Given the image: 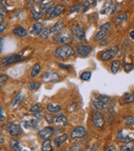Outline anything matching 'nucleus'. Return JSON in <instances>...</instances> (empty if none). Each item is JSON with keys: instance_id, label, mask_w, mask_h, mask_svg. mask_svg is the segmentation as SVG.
I'll list each match as a JSON object with an SVG mask.
<instances>
[{"instance_id": "1", "label": "nucleus", "mask_w": 134, "mask_h": 151, "mask_svg": "<svg viewBox=\"0 0 134 151\" xmlns=\"http://www.w3.org/2000/svg\"><path fill=\"white\" fill-rule=\"evenodd\" d=\"M75 53L74 49L72 46L70 45H62L61 46H58L55 52H54V55L57 58H60L61 60H65L67 57H69L70 55H72Z\"/></svg>"}, {"instance_id": "2", "label": "nucleus", "mask_w": 134, "mask_h": 151, "mask_svg": "<svg viewBox=\"0 0 134 151\" xmlns=\"http://www.w3.org/2000/svg\"><path fill=\"white\" fill-rule=\"evenodd\" d=\"M53 41L55 42H60L63 45H66V43L72 41V34L67 29L62 30L61 32L53 36Z\"/></svg>"}, {"instance_id": "3", "label": "nucleus", "mask_w": 134, "mask_h": 151, "mask_svg": "<svg viewBox=\"0 0 134 151\" xmlns=\"http://www.w3.org/2000/svg\"><path fill=\"white\" fill-rule=\"evenodd\" d=\"M4 129L9 132V134L12 136H19L22 134V129L20 125L15 124L13 122L6 123L3 127Z\"/></svg>"}, {"instance_id": "4", "label": "nucleus", "mask_w": 134, "mask_h": 151, "mask_svg": "<svg viewBox=\"0 0 134 151\" xmlns=\"http://www.w3.org/2000/svg\"><path fill=\"white\" fill-rule=\"evenodd\" d=\"M25 60V57L21 55H17V54H14V55H8L4 57L2 60L1 62V65L2 66H8L9 65H12L17 62H21Z\"/></svg>"}, {"instance_id": "5", "label": "nucleus", "mask_w": 134, "mask_h": 151, "mask_svg": "<svg viewBox=\"0 0 134 151\" xmlns=\"http://www.w3.org/2000/svg\"><path fill=\"white\" fill-rule=\"evenodd\" d=\"M118 50H119L118 46L114 45L110 49L106 50L105 51H104L100 55V59L104 61H109L117 55V54L118 53Z\"/></svg>"}, {"instance_id": "6", "label": "nucleus", "mask_w": 134, "mask_h": 151, "mask_svg": "<svg viewBox=\"0 0 134 151\" xmlns=\"http://www.w3.org/2000/svg\"><path fill=\"white\" fill-rule=\"evenodd\" d=\"M41 80L44 83H56L60 80V76L56 72L47 71L41 75Z\"/></svg>"}, {"instance_id": "7", "label": "nucleus", "mask_w": 134, "mask_h": 151, "mask_svg": "<svg viewBox=\"0 0 134 151\" xmlns=\"http://www.w3.org/2000/svg\"><path fill=\"white\" fill-rule=\"evenodd\" d=\"M117 8V5L114 4L113 1H106L105 3L103 5L100 13L101 14H110L113 15L116 11Z\"/></svg>"}, {"instance_id": "8", "label": "nucleus", "mask_w": 134, "mask_h": 151, "mask_svg": "<svg viewBox=\"0 0 134 151\" xmlns=\"http://www.w3.org/2000/svg\"><path fill=\"white\" fill-rule=\"evenodd\" d=\"M92 50H93V47L90 45L78 44L76 45V51L82 57H87L92 52Z\"/></svg>"}, {"instance_id": "9", "label": "nucleus", "mask_w": 134, "mask_h": 151, "mask_svg": "<svg viewBox=\"0 0 134 151\" xmlns=\"http://www.w3.org/2000/svg\"><path fill=\"white\" fill-rule=\"evenodd\" d=\"M71 31H72L73 36L76 37L78 40H80V41H84L85 40V30L80 23H76L75 25H74L72 28H71Z\"/></svg>"}, {"instance_id": "10", "label": "nucleus", "mask_w": 134, "mask_h": 151, "mask_svg": "<svg viewBox=\"0 0 134 151\" xmlns=\"http://www.w3.org/2000/svg\"><path fill=\"white\" fill-rule=\"evenodd\" d=\"M92 122L93 126L97 128H102L105 124V120L104 116L101 112H96L92 116Z\"/></svg>"}, {"instance_id": "11", "label": "nucleus", "mask_w": 134, "mask_h": 151, "mask_svg": "<svg viewBox=\"0 0 134 151\" xmlns=\"http://www.w3.org/2000/svg\"><path fill=\"white\" fill-rule=\"evenodd\" d=\"M87 134V131L85 127H77L74 129L71 134H70V137L72 139H76V138H83L85 137Z\"/></svg>"}, {"instance_id": "12", "label": "nucleus", "mask_w": 134, "mask_h": 151, "mask_svg": "<svg viewBox=\"0 0 134 151\" xmlns=\"http://www.w3.org/2000/svg\"><path fill=\"white\" fill-rule=\"evenodd\" d=\"M54 134V128L51 127H46L38 132L39 137L43 139H49Z\"/></svg>"}, {"instance_id": "13", "label": "nucleus", "mask_w": 134, "mask_h": 151, "mask_svg": "<svg viewBox=\"0 0 134 151\" xmlns=\"http://www.w3.org/2000/svg\"><path fill=\"white\" fill-rule=\"evenodd\" d=\"M23 99H24V93H23V91L21 90L20 92L17 94L14 98H12V100L11 101V103H10V106L12 107V109L16 108L22 102Z\"/></svg>"}, {"instance_id": "14", "label": "nucleus", "mask_w": 134, "mask_h": 151, "mask_svg": "<svg viewBox=\"0 0 134 151\" xmlns=\"http://www.w3.org/2000/svg\"><path fill=\"white\" fill-rule=\"evenodd\" d=\"M43 29H44V23L41 22H37V23H35V24L33 25V28L31 30L30 33L33 36H37V35L41 34Z\"/></svg>"}, {"instance_id": "15", "label": "nucleus", "mask_w": 134, "mask_h": 151, "mask_svg": "<svg viewBox=\"0 0 134 151\" xmlns=\"http://www.w3.org/2000/svg\"><path fill=\"white\" fill-rule=\"evenodd\" d=\"M64 26H65V23H64V22L63 21H58L57 22H56L55 24L53 25L52 27H51V32L52 33H58L61 32L62 30H63V27H64Z\"/></svg>"}, {"instance_id": "16", "label": "nucleus", "mask_w": 134, "mask_h": 151, "mask_svg": "<svg viewBox=\"0 0 134 151\" xmlns=\"http://www.w3.org/2000/svg\"><path fill=\"white\" fill-rule=\"evenodd\" d=\"M65 7L62 4H59V5H56L53 8V10L51 13V16L50 17H56L59 16L61 14V12H63L65 10Z\"/></svg>"}, {"instance_id": "17", "label": "nucleus", "mask_w": 134, "mask_h": 151, "mask_svg": "<svg viewBox=\"0 0 134 151\" xmlns=\"http://www.w3.org/2000/svg\"><path fill=\"white\" fill-rule=\"evenodd\" d=\"M46 109H47L48 111L51 112V113H59L62 110V107L59 104L49 103V104H47V106H46Z\"/></svg>"}, {"instance_id": "18", "label": "nucleus", "mask_w": 134, "mask_h": 151, "mask_svg": "<svg viewBox=\"0 0 134 151\" xmlns=\"http://www.w3.org/2000/svg\"><path fill=\"white\" fill-rule=\"evenodd\" d=\"M121 67V62L119 60H113L111 63V67H110V70L113 74H117Z\"/></svg>"}, {"instance_id": "19", "label": "nucleus", "mask_w": 134, "mask_h": 151, "mask_svg": "<svg viewBox=\"0 0 134 151\" xmlns=\"http://www.w3.org/2000/svg\"><path fill=\"white\" fill-rule=\"evenodd\" d=\"M23 122L25 128H28V129H31V128L36 129L38 127V122L36 119H31V120L26 121V122Z\"/></svg>"}, {"instance_id": "20", "label": "nucleus", "mask_w": 134, "mask_h": 151, "mask_svg": "<svg viewBox=\"0 0 134 151\" xmlns=\"http://www.w3.org/2000/svg\"><path fill=\"white\" fill-rule=\"evenodd\" d=\"M12 32H13V33L15 35H17V36H18V37H25L28 36V31L24 27H16V28H14L12 30Z\"/></svg>"}, {"instance_id": "21", "label": "nucleus", "mask_w": 134, "mask_h": 151, "mask_svg": "<svg viewBox=\"0 0 134 151\" xmlns=\"http://www.w3.org/2000/svg\"><path fill=\"white\" fill-rule=\"evenodd\" d=\"M9 145H10V147L12 148L14 151L22 150V147L20 142L18 140H16V139H10Z\"/></svg>"}, {"instance_id": "22", "label": "nucleus", "mask_w": 134, "mask_h": 151, "mask_svg": "<svg viewBox=\"0 0 134 151\" xmlns=\"http://www.w3.org/2000/svg\"><path fill=\"white\" fill-rule=\"evenodd\" d=\"M30 11H31L32 14H33V19L35 21H37V22L40 20L41 17H42V16H43V13L41 11H37V9L35 8V7H31Z\"/></svg>"}, {"instance_id": "23", "label": "nucleus", "mask_w": 134, "mask_h": 151, "mask_svg": "<svg viewBox=\"0 0 134 151\" xmlns=\"http://www.w3.org/2000/svg\"><path fill=\"white\" fill-rule=\"evenodd\" d=\"M127 14H126V13H120L116 17L115 23L118 26H120V25L123 24L125 22H127Z\"/></svg>"}, {"instance_id": "24", "label": "nucleus", "mask_w": 134, "mask_h": 151, "mask_svg": "<svg viewBox=\"0 0 134 151\" xmlns=\"http://www.w3.org/2000/svg\"><path fill=\"white\" fill-rule=\"evenodd\" d=\"M56 122L58 125H62V126H65L67 124V117L65 114L63 113H60L56 116Z\"/></svg>"}, {"instance_id": "25", "label": "nucleus", "mask_w": 134, "mask_h": 151, "mask_svg": "<svg viewBox=\"0 0 134 151\" xmlns=\"http://www.w3.org/2000/svg\"><path fill=\"white\" fill-rule=\"evenodd\" d=\"M67 138H68V135H67V134H63V135H60V136H58L57 138H56L55 140H54V143L56 145V146L60 147L61 145L64 143L65 140L67 139Z\"/></svg>"}, {"instance_id": "26", "label": "nucleus", "mask_w": 134, "mask_h": 151, "mask_svg": "<svg viewBox=\"0 0 134 151\" xmlns=\"http://www.w3.org/2000/svg\"><path fill=\"white\" fill-rule=\"evenodd\" d=\"M134 150V141H130L127 143H124L121 145L120 151H133Z\"/></svg>"}, {"instance_id": "27", "label": "nucleus", "mask_w": 134, "mask_h": 151, "mask_svg": "<svg viewBox=\"0 0 134 151\" xmlns=\"http://www.w3.org/2000/svg\"><path fill=\"white\" fill-rule=\"evenodd\" d=\"M123 103H133L134 102V93H126L122 98Z\"/></svg>"}, {"instance_id": "28", "label": "nucleus", "mask_w": 134, "mask_h": 151, "mask_svg": "<svg viewBox=\"0 0 134 151\" xmlns=\"http://www.w3.org/2000/svg\"><path fill=\"white\" fill-rule=\"evenodd\" d=\"M42 151H52V145L51 139H45L41 145Z\"/></svg>"}, {"instance_id": "29", "label": "nucleus", "mask_w": 134, "mask_h": 151, "mask_svg": "<svg viewBox=\"0 0 134 151\" xmlns=\"http://www.w3.org/2000/svg\"><path fill=\"white\" fill-rule=\"evenodd\" d=\"M84 5L82 4H78L73 5L71 8H70V13H73V12H80L84 11Z\"/></svg>"}, {"instance_id": "30", "label": "nucleus", "mask_w": 134, "mask_h": 151, "mask_svg": "<svg viewBox=\"0 0 134 151\" xmlns=\"http://www.w3.org/2000/svg\"><path fill=\"white\" fill-rule=\"evenodd\" d=\"M107 33H108V32L103 31V30H99V31L95 34V36L93 37V40H94V41H100V40L104 39L106 37V36H107Z\"/></svg>"}, {"instance_id": "31", "label": "nucleus", "mask_w": 134, "mask_h": 151, "mask_svg": "<svg viewBox=\"0 0 134 151\" xmlns=\"http://www.w3.org/2000/svg\"><path fill=\"white\" fill-rule=\"evenodd\" d=\"M40 71H41V65L39 64H35L33 65L32 70H31V74H31V77H37V74H39V73H40Z\"/></svg>"}, {"instance_id": "32", "label": "nucleus", "mask_w": 134, "mask_h": 151, "mask_svg": "<svg viewBox=\"0 0 134 151\" xmlns=\"http://www.w3.org/2000/svg\"><path fill=\"white\" fill-rule=\"evenodd\" d=\"M92 104L93 106L97 109V110H104L106 108V105H104V103H102L101 102L98 101L96 98H94L92 100Z\"/></svg>"}, {"instance_id": "33", "label": "nucleus", "mask_w": 134, "mask_h": 151, "mask_svg": "<svg viewBox=\"0 0 134 151\" xmlns=\"http://www.w3.org/2000/svg\"><path fill=\"white\" fill-rule=\"evenodd\" d=\"M95 98L97 99L98 101L101 102L102 103H104L106 106L109 104V102L110 100H111V98H110L109 97H108V96H106V95H103V94H99V95L97 96Z\"/></svg>"}, {"instance_id": "34", "label": "nucleus", "mask_w": 134, "mask_h": 151, "mask_svg": "<svg viewBox=\"0 0 134 151\" xmlns=\"http://www.w3.org/2000/svg\"><path fill=\"white\" fill-rule=\"evenodd\" d=\"M51 28H48V27H46L42 30V32H41V34L39 35V37H41V39H48L49 37H51Z\"/></svg>"}, {"instance_id": "35", "label": "nucleus", "mask_w": 134, "mask_h": 151, "mask_svg": "<svg viewBox=\"0 0 134 151\" xmlns=\"http://www.w3.org/2000/svg\"><path fill=\"white\" fill-rule=\"evenodd\" d=\"M53 8V2H48L46 4H41L40 5V11L42 13H44V12H46L47 10H49L50 8Z\"/></svg>"}, {"instance_id": "36", "label": "nucleus", "mask_w": 134, "mask_h": 151, "mask_svg": "<svg viewBox=\"0 0 134 151\" xmlns=\"http://www.w3.org/2000/svg\"><path fill=\"white\" fill-rule=\"evenodd\" d=\"M40 86H41V84L39 83H37V82H29L27 84L28 88L29 90H32V91L37 89Z\"/></svg>"}, {"instance_id": "37", "label": "nucleus", "mask_w": 134, "mask_h": 151, "mask_svg": "<svg viewBox=\"0 0 134 151\" xmlns=\"http://www.w3.org/2000/svg\"><path fill=\"white\" fill-rule=\"evenodd\" d=\"M123 122L127 126H133L134 125V116H127L123 119Z\"/></svg>"}, {"instance_id": "38", "label": "nucleus", "mask_w": 134, "mask_h": 151, "mask_svg": "<svg viewBox=\"0 0 134 151\" xmlns=\"http://www.w3.org/2000/svg\"><path fill=\"white\" fill-rule=\"evenodd\" d=\"M91 75H92V73L90 71H85L80 74V79L83 81H88L90 79Z\"/></svg>"}, {"instance_id": "39", "label": "nucleus", "mask_w": 134, "mask_h": 151, "mask_svg": "<svg viewBox=\"0 0 134 151\" xmlns=\"http://www.w3.org/2000/svg\"><path fill=\"white\" fill-rule=\"evenodd\" d=\"M123 69L125 70V72L129 73L130 71L134 69V65L132 63H128V62H124L123 63Z\"/></svg>"}, {"instance_id": "40", "label": "nucleus", "mask_w": 134, "mask_h": 151, "mask_svg": "<svg viewBox=\"0 0 134 151\" xmlns=\"http://www.w3.org/2000/svg\"><path fill=\"white\" fill-rule=\"evenodd\" d=\"M56 118V116L55 115H53L52 113H49V114L45 115V119H46V121L48 123H50V124L54 122V121H55V119Z\"/></svg>"}, {"instance_id": "41", "label": "nucleus", "mask_w": 134, "mask_h": 151, "mask_svg": "<svg viewBox=\"0 0 134 151\" xmlns=\"http://www.w3.org/2000/svg\"><path fill=\"white\" fill-rule=\"evenodd\" d=\"M8 77L6 74H0V81H1V88H3L4 85L8 82Z\"/></svg>"}, {"instance_id": "42", "label": "nucleus", "mask_w": 134, "mask_h": 151, "mask_svg": "<svg viewBox=\"0 0 134 151\" xmlns=\"http://www.w3.org/2000/svg\"><path fill=\"white\" fill-rule=\"evenodd\" d=\"M42 110V108H41V106H39L38 104H35V105H33L32 107H31V109H30V111H32V112H39V111H41Z\"/></svg>"}, {"instance_id": "43", "label": "nucleus", "mask_w": 134, "mask_h": 151, "mask_svg": "<svg viewBox=\"0 0 134 151\" xmlns=\"http://www.w3.org/2000/svg\"><path fill=\"white\" fill-rule=\"evenodd\" d=\"M111 28V23L110 22H106L104 25H102L100 27V30H103V31H105V32H108L109 29Z\"/></svg>"}, {"instance_id": "44", "label": "nucleus", "mask_w": 134, "mask_h": 151, "mask_svg": "<svg viewBox=\"0 0 134 151\" xmlns=\"http://www.w3.org/2000/svg\"><path fill=\"white\" fill-rule=\"evenodd\" d=\"M96 3V1H84L83 2V5H84V8L85 9H87V8H89V6H91L92 4H94Z\"/></svg>"}, {"instance_id": "45", "label": "nucleus", "mask_w": 134, "mask_h": 151, "mask_svg": "<svg viewBox=\"0 0 134 151\" xmlns=\"http://www.w3.org/2000/svg\"><path fill=\"white\" fill-rule=\"evenodd\" d=\"M80 148V144L75 143V144H74V145H72L70 146V151H79Z\"/></svg>"}, {"instance_id": "46", "label": "nucleus", "mask_w": 134, "mask_h": 151, "mask_svg": "<svg viewBox=\"0 0 134 151\" xmlns=\"http://www.w3.org/2000/svg\"><path fill=\"white\" fill-rule=\"evenodd\" d=\"M33 116H34V117H35V118H37V120H41V119L44 117V115L41 113V111H39V112H35V113L33 114Z\"/></svg>"}, {"instance_id": "47", "label": "nucleus", "mask_w": 134, "mask_h": 151, "mask_svg": "<svg viewBox=\"0 0 134 151\" xmlns=\"http://www.w3.org/2000/svg\"><path fill=\"white\" fill-rule=\"evenodd\" d=\"M0 110H1V115H0V121L3 122L5 121V119H6V116H5V115L4 113V107L3 106H0Z\"/></svg>"}, {"instance_id": "48", "label": "nucleus", "mask_w": 134, "mask_h": 151, "mask_svg": "<svg viewBox=\"0 0 134 151\" xmlns=\"http://www.w3.org/2000/svg\"><path fill=\"white\" fill-rule=\"evenodd\" d=\"M104 151H117V148L115 147V145H109L106 148Z\"/></svg>"}, {"instance_id": "49", "label": "nucleus", "mask_w": 134, "mask_h": 151, "mask_svg": "<svg viewBox=\"0 0 134 151\" xmlns=\"http://www.w3.org/2000/svg\"><path fill=\"white\" fill-rule=\"evenodd\" d=\"M59 66H60V68H61V69H62V70H69V69H70L69 65H65V64H62V63H61V64L59 65Z\"/></svg>"}, {"instance_id": "50", "label": "nucleus", "mask_w": 134, "mask_h": 151, "mask_svg": "<svg viewBox=\"0 0 134 151\" xmlns=\"http://www.w3.org/2000/svg\"><path fill=\"white\" fill-rule=\"evenodd\" d=\"M5 28H6V24H5V22L4 23V22H0V32H3Z\"/></svg>"}, {"instance_id": "51", "label": "nucleus", "mask_w": 134, "mask_h": 151, "mask_svg": "<svg viewBox=\"0 0 134 151\" xmlns=\"http://www.w3.org/2000/svg\"><path fill=\"white\" fill-rule=\"evenodd\" d=\"M3 50H4V38L1 37V53L3 52Z\"/></svg>"}, {"instance_id": "52", "label": "nucleus", "mask_w": 134, "mask_h": 151, "mask_svg": "<svg viewBox=\"0 0 134 151\" xmlns=\"http://www.w3.org/2000/svg\"><path fill=\"white\" fill-rule=\"evenodd\" d=\"M109 44V40H104V41H103L100 43V45L103 46V45H108Z\"/></svg>"}, {"instance_id": "53", "label": "nucleus", "mask_w": 134, "mask_h": 151, "mask_svg": "<svg viewBox=\"0 0 134 151\" xmlns=\"http://www.w3.org/2000/svg\"><path fill=\"white\" fill-rule=\"evenodd\" d=\"M129 36H130V37L133 39V40H134V30L131 31L130 33H129Z\"/></svg>"}, {"instance_id": "54", "label": "nucleus", "mask_w": 134, "mask_h": 151, "mask_svg": "<svg viewBox=\"0 0 134 151\" xmlns=\"http://www.w3.org/2000/svg\"><path fill=\"white\" fill-rule=\"evenodd\" d=\"M133 61H134V58H133Z\"/></svg>"}]
</instances>
